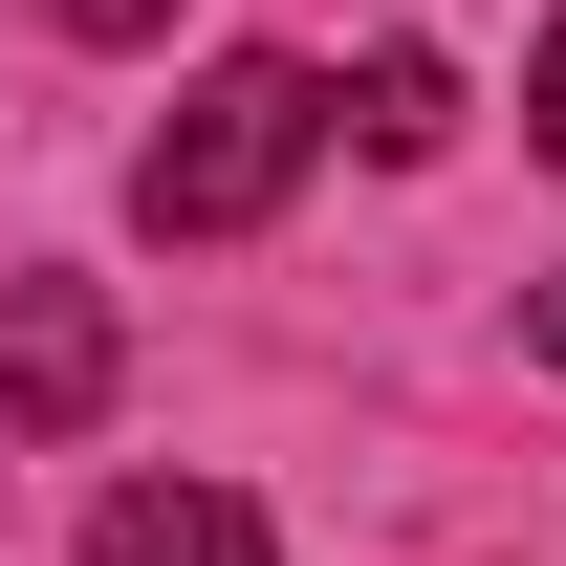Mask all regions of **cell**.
I'll return each instance as SVG.
<instances>
[{
	"instance_id": "cell-2",
	"label": "cell",
	"mask_w": 566,
	"mask_h": 566,
	"mask_svg": "<svg viewBox=\"0 0 566 566\" xmlns=\"http://www.w3.org/2000/svg\"><path fill=\"white\" fill-rule=\"evenodd\" d=\"M0 415H22V436H87V415H109V305H87V283H0Z\"/></svg>"
},
{
	"instance_id": "cell-1",
	"label": "cell",
	"mask_w": 566,
	"mask_h": 566,
	"mask_svg": "<svg viewBox=\"0 0 566 566\" xmlns=\"http://www.w3.org/2000/svg\"><path fill=\"white\" fill-rule=\"evenodd\" d=\"M305 153H327V87L283 66V44H240V66H197L175 132L132 153V218H153V240H262Z\"/></svg>"
},
{
	"instance_id": "cell-5",
	"label": "cell",
	"mask_w": 566,
	"mask_h": 566,
	"mask_svg": "<svg viewBox=\"0 0 566 566\" xmlns=\"http://www.w3.org/2000/svg\"><path fill=\"white\" fill-rule=\"evenodd\" d=\"M44 22H66V44H153L175 0H44Z\"/></svg>"
},
{
	"instance_id": "cell-3",
	"label": "cell",
	"mask_w": 566,
	"mask_h": 566,
	"mask_svg": "<svg viewBox=\"0 0 566 566\" xmlns=\"http://www.w3.org/2000/svg\"><path fill=\"white\" fill-rule=\"evenodd\" d=\"M87 566H283V545H262V501H218V480H109Z\"/></svg>"
},
{
	"instance_id": "cell-6",
	"label": "cell",
	"mask_w": 566,
	"mask_h": 566,
	"mask_svg": "<svg viewBox=\"0 0 566 566\" xmlns=\"http://www.w3.org/2000/svg\"><path fill=\"white\" fill-rule=\"evenodd\" d=\"M523 132H545V153H566V22H545V66H523Z\"/></svg>"
},
{
	"instance_id": "cell-4",
	"label": "cell",
	"mask_w": 566,
	"mask_h": 566,
	"mask_svg": "<svg viewBox=\"0 0 566 566\" xmlns=\"http://www.w3.org/2000/svg\"><path fill=\"white\" fill-rule=\"evenodd\" d=\"M349 132L370 153H436V132H458V66H436V44H370V66H349Z\"/></svg>"
},
{
	"instance_id": "cell-7",
	"label": "cell",
	"mask_w": 566,
	"mask_h": 566,
	"mask_svg": "<svg viewBox=\"0 0 566 566\" xmlns=\"http://www.w3.org/2000/svg\"><path fill=\"white\" fill-rule=\"evenodd\" d=\"M523 349H545V370H566V283H545V305H523Z\"/></svg>"
}]
</instances>
